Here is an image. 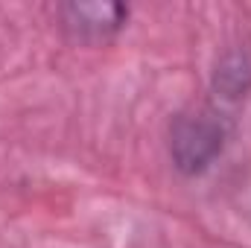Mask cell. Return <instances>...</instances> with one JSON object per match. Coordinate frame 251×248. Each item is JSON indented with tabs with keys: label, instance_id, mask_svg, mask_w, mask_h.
<instances>
[{
	"label": "cell",
	"instance_id": "7a4b0ae2",
	"mask_svg": "<svg viewBox=\"0 0 251 248\" xmlns=\"http://www.w3.org/2000/svg\"><path fill=\"white\" fill-rule=\"evenodd\" d=\"M128 21V6L108 0H73L59 6V24L76 44H105Z\"/></svg>",
	"mask_w": 251,
	"mask_h": 248
},
{
	"label": "cell",
	"instance_id": "6da1fadb",
	"mask_svg": "<svg viewBox=\"0 0 251 248\" xmlns=\"http://www.w3.org/2000/svg\"><path fill=\"white\" fill-rule=\"evenodd\" d=\"M228 120L213 105L181 111L170 125V158L181 175H201L222 155Z\"/></svg>",
	"mask_w": 251,
	"mask_h": 248
},
{
	"label": "cell",
	"instance_id": "3957f363",
	"mask_svg": "<svg viewBox=\"0 0 251 248\" xmlns=\"http://www.w3.org/2000/svg\"><path fill=\"white\" fill-rule=\"evenodd\" d=\"M213 91L222 99H240L251 91V53L228 50L213 70Z\"/></svg>",
	"mask_w": 251,
	"mask_h": 248
}]
</instances>
